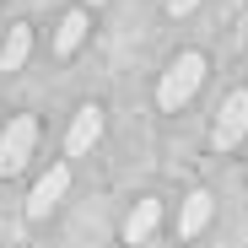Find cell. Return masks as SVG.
Here are the masks:
<instances>
[{"mask_svg":"<svg viewBox=\"0 0 248 248\" xmlns=\"http://www.w3.org/2000/svg\"><path fill=\"white\" fill-rule=\"evenodd\" d=\"M200 81H205V54H178L168 70H162V81H156V103L168 113H178L200 92Z\"/></svg>","mask_w":248,"mask_h":248,"instance_id":"6da1fadb","label":"cell"},{"mask_svg":"<svg viewBox=\"0 0 248 248\" xmlns=\"http://www.w3.org/2000/svg\"><path fill=\"white\" fill-rule=\"evenodd\" d=\"M32 140H38V124H32V119H11L6 130H0V178H11V173L27 168Z\"/></svg>","mask_w":248,"mask_h":248,"instance_id":"7a4b0ae2","label":"cell"},{"mask_svg":"<svg viewBox=\"0 0 248 248\" xmlns=\"http://www.w3.org/2000/svg\"><path fill=\"white\" fill-rule=\"evenodd\" d=\"M243 135H248V92H232L221 103L216 124H211V146L216 151H232V146H243Z\"/></svg>","mask_w":248,"mask_h":248,"instance_id":"3957f363","label":"cell"},{"mask_svg":"<svg viewBox=\"0 0 248 248\" xmlns=\"http://www.w3.org/2000/svg\"><path fill=\"white\" fill-rule=\"evenodd\" d=\"M65 189H70V168H49L44 178L32 184V194H27V216H32V221H44L54 205L65 200Z\"/></svg>","mask_w":248,"mask_h":248,"instance_id":"277c9868","label":"cell"},{"mask_svg":"<svg viewBox=\"0 0 248 248\" xmlns=\"http://www.w3.org/2000/svg\"><path fill=\"white\" fill-rule=\"evenodd\" d=\"M97 140H103V108H97V103H87V108H76V119H70L65 151H70V156H87Z\"/></svg>","mask_w":248,"mask_h":248,"instance_id":"5b68a950","label":"cell"},{"mask_svg":"<svg viewBox=\"0 0 248 248\" xmlns=\"http://www.w3.org/2000/svg\"><path fill=\"white\" fill-rule=\"evenodd\" d=\"M162 227V200H135V211L124 216V243H146Z\"/></svg>","mask_w":248,"mask_h":248,"instance_id":"8992f818","label":"cell"},{"mask_svg":"<svg viewBox=\"0 0 248 248\" xmlns=\"http://www.w3.org/2000/svg\"><path fill=\"white\" fill-rule=\"evenodd\" d=\"M211 211H216L211 194L194 189V194L184 200V211H178V237H200V232H205V221H211Z\"/></svg>","mask_w":248,"mask_h":248,"instance_id":"52a82bcc","label":"cell"},{"mask_svg":"<svg viewBox=\"0 0 248 248\" xmlns=\"http://www.w3.org/2000/svg\"><path fill=\"white\" fill-rule=\"evenodd\" d=\"M32 54V27H11L6 44H0V70H22Z\"/></svg>","mask_w":248,"mask_h":248,"instance_id":"ba28073f","label":"cell"},{"mask_svg":"<svg viewBox=\"0 0 248 248\" xmlns=\"http://www.w3.org/2000/svg\"><path fill=\"white\" fill-rule=\"evenodd\" d=\"M81 38H87V11H65L60 16V32H54V49L60 54H76Z\"/></svg>","mask_w":248,"mask_h":248,"instance_id":"9c48e42d","label":"cell"},{"mask_svg":"<svg viewBox=\"0 0 248 248\" xmlns=\"http://www.w3.org/2000/svg\"><path fill=\"white\" fill-rule=\"evenodd\" d=\"M194 6H200V0H168V11H173V16H189Z\"/></svg>","mask_w":248,"mask_h":248,"instance_id":"30bf717a","label":"cell"},{"mask_svg":"<svg viewBox=\"0 0 248 248\" xmlns=\"http://www.w3.org/2000/svg\"><path fill=\"white\" fill-rule=\"evenodd\" d=\"M87 6H108V0H87Z\"/></svg>","mask_w":248,"mask_h":248,"instance_id":"8fae6325","label":"cell"}]
</instances>
